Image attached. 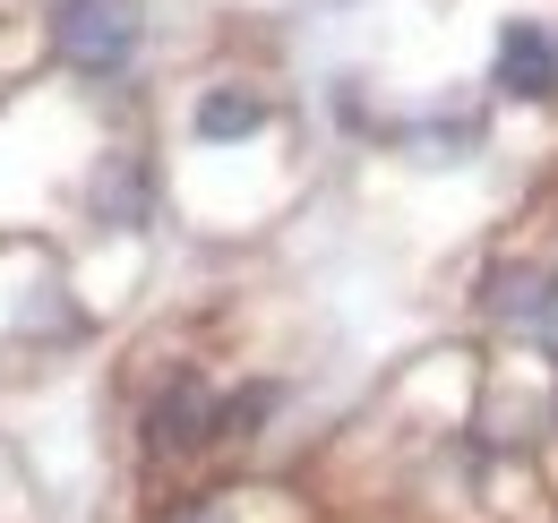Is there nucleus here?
<instances>
[{
  "label": "nucleus",
  "instance_id": "1",
  "mask_svg": "<svg viewBox=\"0 0 558 523\" xmlns=\"http://www.w3.org/2000/svg\"><path fill=\"white\" fill-rule=\"evenodd\" d=\"M138 455L163 472H181V463L198 455H223V387H215L198 361H181V369H163L155 387L138 394Z\"/></svg>",
  "mask_w": 558,
  "mask_h": 523
},
{
  "label": "nucleus",
  "instance_id": "2",
  "mask_svg": "<svg viewBox=\"0 0 558 523\" xmlns=\"http://www.w3.org/2000/svg\"><path fill=\"white\" fill-rule=\"evenodd\" d=\"M52 61L86 77V86H112V77H130L146 44V0H52Z\"/></svg>",
  "mask_w": 558,
  "mask_h": 523
},
{
  "label": "nucleus",
  "instance_id": "3",
  "mask_svg": "<svg viewBox=\"0 0 558 523\" xmlns=\"http://www.w3.org/2000/svg\"><path fill=\"white\" fill-rule=\"evenodd\" d=\"M267 130H276V95L258 77H207L190 95V146L198 155H241V146H258Z\"/></svg>",
  "mask_w": 558,
  "mask_h": 523
},
{
  "label": "nucleus",
  "instance_id": "4",
  "mask_svg": "<svg viewBox=\"0 0 558 523\" xmlns=\"http://www.w3.org/2000/svg\"><path fill=\"white\" fill-rule=\"evenodd\" d=\"M489 86H498L507 104H558V35L542 17H498Z\"/></svg>",
  "mask_w": 558,
  "mask_h": 523
},
{
  "label": "nucleus",
  "instance_id": "5",
  "mask_svg": "<svg viewBox=\"0 0 558 523\" xmlns=\"http://www.w3.org/2000/svg\"><path fill=\"white\" fill-rule=\"evenodd\" d=\"M86 215L104 232H138L155 215V172H146V146H95V172H86Z\"/></svg>",
  "mask_w": 558,
  "mask_h": 523
},
{
  "label": "nucleus",
  "instance_id": "6",
  "mask_svg": "<svg viewBox=\"0 0 558 523\" xmlns=\"http://www.w3.org/2000/svg\"><path fill=\"white\" fill-rule=\"evenodd\" d=\"M482 318H498V327L515 335H550L558 327V275L550 266H489L482 275Z\"/></svg>",
  "mask_w": 558,
  "mask_h": 523
},
{
  "label": "nucleus",
  "instance_id": "7",
  "mask_svg": "<svg viewBox=\"0 0 558 523\" xmlns=\"http://www.w3.org/2000/svg\"><path fill=\"white\" fill-rule=\"evenodd\" d=\"M155 523H250V489H190V498L155 507Z\"/></svg>",
  "mask_w": 558,
  "mask_h": 523
},
{
  "label": "nucleus",
  "instance_id": "8",
  "mask_svg": "<svg viewBox=\"0 0 558 523\" xmlns=\"http://www.w3.org/2000/svg\"><path fill=\"white\" fill-rule=\"evenodd\" d=\"M550 387H558V378H550ZM550 429H558V394H550Z\"/></svg>",
  "mask_w": 558,
  "mask_h": 523
},
{
  "label": "nucleus",
  "instance_id": "9",
  "mask_svg": "<svg viewBox=\"0 0 558 523\" xmlns=\"http://www.w3.org/2000/svg\"><path fill=\"white\" fill-rule=\"evenodd\" d=\"M550 275H558V266H550Z\"/></svg>",
  "mask_w": 558,
  "mask_h": 523
}]
</instances>
